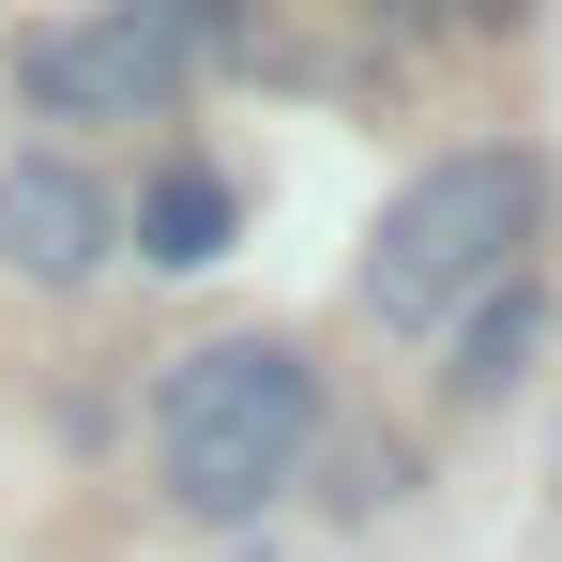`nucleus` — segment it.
<instances>
[{"label": "nucleus", "mask_w": 562, "mask_h": 562, "mask_svg": "<svg viewBox=\"0 0 562 562\" xmlns=\"http://www.w3.org/2000/svg\"><path fill=\"white\" fill-rule=\"evenodd\" d=\"M319 441V366L289 335H213L153 380V471L183 517H259Z\"/></svg>", "instance_id": "nucleus-1"}, {"label": "nucleus", "mask_w": 562, "mask_h": 562, "mask_svg": "<svg viewBox=\"0 0 562 562\" xmlns=\"http://www.w3.org/2000/svg\"><path fill=\"white\" fill-rule=\"evenodd\" d=\"M532 228H548V168H532V153H441V168L366 228V319L441 335L471 289L517 274V244H532Z\"/></svg>", "instance_id": "nucleus-2"}, {"label": "nucleus", "mask_w": 562, "mask_h": 562, "mask_svg": "<svg viewBox=\"0 0 562 562\" xmlns=\"http://www.w3.org/2000/svg\"><path fill=\"white\" fill-rule=\"evenodd\" d=\"M183 77H198L183 0H106V15H61V31L15 46L31 122H153V106H183Z\"/></svg>", "instance_id": "nucleus-3"}, {"label": "nucleus", "mask_w": 562, "mask_h": 562, "mask_svg": "<svg viewBox=\"0 0 562 562\" xmlns=\"http://www.w3.org/2000/svg\"><path fill=\"white\" fill-rule=\"evenodd\" d=\"M106 244H122V198H106L77 153H15V168H0V274L77 289V274H106Z\"/></svg>", "instance_id": "nucleus-4"}, {"label": "nucleus", "mask_w": 562, "mask_h": 562, "mask_svg": "<svg viewBox=\"0 0 562 562\" xmlns=\"http://www.w3.org/2000/svg\"><path fill=\"white\" fill-rule=\"evenodd\" d=\"M532 350H548V289H532V274L471 289V304H457V350H441V366H457V411H502V395L532 380Z\"/></svg>", "instance_id": "nucleus-5"}, {"label": "nucleus", "mask_w": 562, "mask_h": 562, "mask_svg": "<svg viewBox=\"0 0 562 562\" xmlns=\"http://www.w3.org/2000/svg\"><path fill=\"white\" fill-rule=\"evenodd\" d=\"M137 228H153L137 259H168V274H198V259H228V228H244V198L213 183V168H168V183L137 198Z\"/></svg>", "instance_id": "nucleus-6"}, {"label": "nucleus", "mask_w": 562, "mask_h": 562, "mask_svg": "<svg viewBox=\"0 0 562 562\" xmlns=\"http://www.w3.org/2000/svg\"><path fill=\"white\" fill-rule=\"evenodd\" d=\"M471 15H517V0H471Z\"/></svg>", "instance_id": "nucleus-7"}, {"label": "nucleus", "mask_w": 562, "mask_h": 562, "mask_svg": "<svg viewBox=\"0 0 562 562\" xmlns=\"http://www.w3.org/2000/svg\"><path fill=\"white\" fill-rule=\"evenodd\" d=\"M183 15H228V0H183Z\"/></svg>", "instance_id": "nucleus-8"}]
</instances>
